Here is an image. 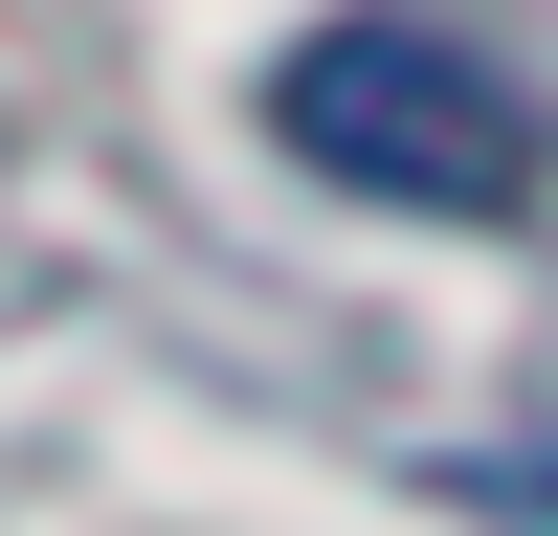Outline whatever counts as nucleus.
Listing matches in <instances>:
<instances>
[{
  "instance_id": "nucleus-1",
  "label": "nucleus",
  "mask_w": 558,
  "mask_h": 536,
  "mask_svg": "<svg viewBox=\"0 0 558 536\" xmlns=\"http://www.w3.org/2000/svg\"><path fill=\"white\" fill-rule=\"evenodd\" d=\"M268 112H291V157L313 179H357V202H425V223H514L536 202V112L470 68L447 23H313L291 68H268Z\"/></svg>"
}]
</instances>
